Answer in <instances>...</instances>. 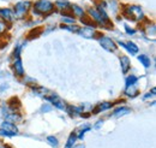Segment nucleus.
I'll return each mask as SVG.
<instances>
[{
  "label": "nucleus",
  "mask_w": 156,
  "mask_h": 148,
  "mask_svg": "<svg viewBox=\"0 0 156 148\" xmlns=\"http://www.w3.org/2000/svg\"><path fill=\"white\" fill-rule=\"evenodd\" d=\"M112 106H113L112 102H102V104H100L98 107L95 109V110H96L95 113H98V112H102V111H107V110H109Z\"/></svg>",
  "instance_id": "14"
},
{
  "label": "nucleus",
  "mask_w": 156,
  "mask_h": 148,
  "mask_svg": "<svg viewBox=\"0 0 156 148\" xmlns=\"http://www.w3.org/2000/svg\"><path fill=\"white\" fill-rule=\"evenodd\" d=\"M120 65H121V70H122V72L126 74V72L130 70V68H131V61H130L129 57H126V56L120 57Z\"/></svg>",
  "instance_id": "10"
},
{
  "label": "nucleus",
  "mask_w": 156,
  "mask_h": 148,
  "mask_svg": "<svg viewBox=\"0 0 156 148\" xmlns=\"http://www.w3.org/2000/svg\"><path fill=\"white\" fill-rule=\"evenodd\" d=\"M70 9L72 10V12L75 13V16H78V17H80V18H83L84 17V10H83V7H80L79 5H76V4H71V6H70Z\"/></svg>",
  "instance_id": "11"
},
{
  "label": "nucleus",
  "mask_w": 156,
  "mask_h": 148,
  "mask_svg": "<svg viewBox=\"0 0 156 148\" xmlns=\"http://www.w3.org/2000/svg\"><path fill=\"white\" fill-rule=\"evenodd\" d=\"M18 134V129L15 124L10 123V122H4L1 124V129H0V135L2 136H13Z\"/></svg>",
  "instance_id": "5"
},
{
  "label": "nucleus",
  "mask_w": 156,
  "mask_h": 148,
  "mask_svg": "<svg viewBox=\"0 0 156 148\" xmlns=\"http://www.w3.org/2000/svg\"><path fill=\"white\" fill-rule=\"evenodd\" d=\"M138 82V78L136 76H129L126 78V86H132V84H137Z\"/></svg>",
  "instance_id": "18"
},
{
  "label": "nucleus",
  "mask_w": 156,
  "mask_h": 148,
  "mask_svg": "<svg viewBox=\"0 0 156 148\" xmlns=\"http://www.w3.org/2000/svg\"><path fill=\"white\" fill-rule=\"evenodd\" d=\"M138 60H139L145 68H149V66H150V59L145 56V54H140V56L138 57Z\"/></svg>",
  "instance_id": "17"
},
{
  "label": "nucleus",
  "mask_w": 156,
  "mask_h": 148,
  "mask_svg": "<svg viewBox=\"0 0 156 148\" xmlns=\"http://www.w3.org/2000/svg\"><path fill=\"white\" fill-rule=\"evenodd\" d=\"M46 100H48L52 105H54V107H57L59 110H66V106H65V104H64V101L61 100V99H59L57 95H54V94H52V95H49V96H46Z\"/></svg>",
  "instance_id": "7"
},
{
  "label": "nucleus",
  "mask_w": 156,
  "mask_h": 148,
  "mask_svg": "<svg viewBox=\"0 0 156 148\" xmlns=\"http://www.w3.org/2000/svg\"><path fill=\"white\" fill-rule=\"evenodd\" d=\"M100 45L102 46V48H105L108 52H115L118 48L117 43L108 36H101L100 37Z\"/></svg>",
  "instance_id": "6"
},
{
  "label": "nucleus",
  "mask_w": 156,
  "mask_h": 148,
  "mask_svg": "<svg viewBox=\"0 0 156 148\" xmlns=\"http://www.w3.org/2000/svg\"><path fill=\"white\" fill-rule=\"evenodd\" d=\"M5 31H6V23H5L4 20L0 19V35L4 34Z\"/></svg>",
  "instance_id": "20"
},
{
  "label": "nucleus",
  "mask_w": 156,
  "mask_h": 148,
  "mask_svg": "<svg viewBox=\"0 0 156 148\" xmlns=\"http://www.w3.org/2000/svg\"><path fill=\"white\" fill-rule=\"evenodd\" d=\"M30 6H31L30 1H20V2H17L15 5V9H13V17L17 19L24 18L28 15V12H29Z\"/></svg>",
  "instance_id": "2"
},
{
  "label": "nucleus",
  "mask_w": 156,
  "mask_h": 148,
  "mask_svg": "<svg viewBox=\"0 0 156 148\" xmlns=\"http://www.w3.org/2000/svg\"><path fill=\"white\" fill-rule=\"evenodd\" d=\"M127 113H130V109H127V107H118L117 110H114V112H113V116L120 117V116H124V114H127Z\"/></svg>",
  "instance_id": "16"
},
{
  "label": "nucleus",
  "mask_w": 156,
  "mask_h": 148,
  "mask_svg": "<svg viewBox=\"0 0 156 148\" xmlns=\"http://www.w3.org/2000/svg\"><path fill=\"white\" fill-rule=\"evenodd\" d=\"M79 33H80V35L83 37H87V39H93V37H95V29L94 28H91V27H85V28H83V29H79L78 30Z\"/></svg>",
  "instance_id": "9"
},
{
  "label": "nucleus",
  "mask_w": 156,
  "mask_h": 148,
  "mask_svg": "<svg viewBox=\"0 0 156 148\" xmlns=\"http://www.w3.org/2000/svg\"><path fill=\"white\" fill-rule=\"evenodd\" d=\"M120 45H122L132 54H137L138 53V47H137L136 43H133V42H125V43H120Z\"/></svg>",
  "instance_id": "12"
},
{
  "label": "nucleus",
  "mask_w": 156,
  "mask_h": 148,
  "mask_svg": "<svg viewBox=\"0 0 156 148\" xmlns=\"http://www.w3.org/2000/svg\"><path fill=\"white\" fill-rule=\"evenodd\" d=\"M125 94H126L127 96H131V98L136 96L137 94H138V91H137V88H136V84H132V86H126Z\"/></svg>",
  "instance_id": "13"
},
{
  "label": "nucleus",
  "mask_w": 156,
  "mask_h": 148,
  "mask_svg": "<svg viewBox=\"0 0 156 148\" xmlns=\"http://www.w3.org/2000/svg\"><path fill=\"white\" fill-rule=\"evenodd\" d=\"M13 17V11L11 9H6V7H2L0 9V19L4 20L5 23L6 22H12Z\"/></svg>",
  "instance_id": "8"
},
{
  "label": "nucleus",
  "mask_w": 156,
  "mask_h": 148,
  "mask_svg": "<svg viewBox=\"0 0 156 148\" xmlns=\"http://www.w3.org/2000/svg\"><path fill=\"white\" fill-rule=\"evenodd\" d=\"M13 71L20 77L24 76V69H23V64H22V60H20V48L15 50V53H13Z\"/></svg>",
  "instance_id": "4"
},
{
  "label": "nucleus",
  "mask_w": 156,
  "mask_h": 148,
  "mask_svg": "<svg viewBox=\"0 0 156 148\" xmlns=\"http://www.w3.org/2000/svg\"><path fill=\"white\" fill-rule=\"evenodd\" d=\"M47 141H48V143H49V145H52L53 147H58L59 142H58V140H57V137H53V136H49V137L47 139Z\"/></svg>",
  "instance_id": "19"
},
{
  "label": "nucleus",
  "mask_w": 156,
  "mask_h": 148,
  "mask_svg": "<svg viewBox=\"0 0 156 148\" xmlns=\"http://www.w3.org/2000/svg\"><path fill=\"white\" fill-rule=\"evenodd\" d=\"M124 15L126 17H129L130 19H133V20H140L144 16L143 15V10L137 5H127V6H125Z\"/></svg>",
  "instance_id": "3"
},
{
  "label": "nucleus",
  "mask_w": 156,
  "mask_h": 148,
  "mask_svg": "<svg viewBox=\"0 0 156 148\" xmlns=\"http://www.w3.org/2000/svg\"><path fill=\"white\" fill-rule=\"evenodd\" d=\"M54 6H57L59 7L61 11L62 10H66V9H70V6H71V4L69 2V1H66V0H58L57 2H55V5Z\"/></svg>",
  "instance_id": "15"
},
{
  "label": "nucleus",
  "mask_w": 156,
  "mask_h": 148,
  "mask_svg": "<svg viewBox=\"0 0 156 148\" xmlns=\"http://www.w3.org/2000/svg\"><path fill=\"white\" fill-rule=\"evenodd\" d=\"M125 28H126V30H127V34H130V35H133V34H135V30H133V29H130L129 25H126Z\"/></svg>",
  "instance_id": "21"
},
{
  "label": "nucleus",
  "mask_w": 156,
  "mask_h": 148,
  "mask_svg": "<svg viewBox=\"0 0 156 148\" xmlns=\"http://www.w3.org/2000/svg\"><path fill=\"white\" fill-rule=\"evenodd\" d=\"M54 4L48 0H37L34 4V13L35 15H48L54 11Z\"/></svg>",
  "instance_id": "1"
}]
</instances>
